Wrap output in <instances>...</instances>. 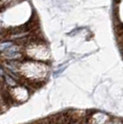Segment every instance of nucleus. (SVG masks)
<instances>
[{"label": "nucleus", "instance_id": "obj_1", "mask_svg": "<svg viewBox=\"0 0 123 124\" xmlns=\"http://www.w3.org/2000/svg\"><path fill=\"white\" fill-rule=\"evenodd\" d=\"M18 50H19V47H18V46H12V47H9V48H8V50L7 51V55H8V57H10L11 56H12V55H14V54H16Z\"/></svg>", "mask_w": 123, "mask_h": 124}, {"label": "nucleus", "instance_id": "obj_2", "mask_svg": "<svg viewBox=\"0 0 123 124\" xmlns=\"http://www.w3.org/2000/svg\"><path fill=\"white\" fill-rule=\"evenodd\" d=\"M11 46H12V43H10V42L2 43V44H0V50H1V51H2V50H6V49L9 48Z\"/></svg>", "mask_w": 123, "mask_h": 124}, {"label": "nucleus", "instance_id": "obj_3", "mask_svg": "<svg viewBox=\"0 0 123 124\" xmlns=\"http://www.w3.org/2000/svg\"><path fill=\"white\" fill-rule=\"evenodd\" d=\"M6 82H7L8 84H9V85H11V86H15L16 85V82L10 77V76H8V75L6 76Z\"/></svg>", "mask_w": 123, "mask_h": 124}, {"label": "nucleus", "instance_id": "obj_4", "mask_svg": "<svg viewBox=\"0 0 123 124\" xmlns=\"http://www.w3.org/2000/svg\"><path fill=\"white\" fill-rule=\"evenodd\" d=\"M3 74H4V70H3L0 68V75H3Z\"/></svg>", "mask_w": 123, "mask_h": 124}]
</instances>
